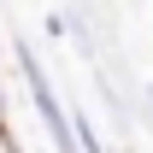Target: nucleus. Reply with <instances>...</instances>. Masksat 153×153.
<instances>
[{
    "label": "nucleus",
    "mask_w": 153,
    "mask_h": 153,
    "mask_svg": "<svg viewBox=\"0 0 153 153\" xmlns=\"http://www.w3.org/2000/svg\"><path fill=\"white\" fill-rule=\"evenodd\" d=\"M0 130H6V124H0Z\"/></svg>",
    "instance_id": "nucleus-3"
},
{
    "label": "nucleus",
    "mask_w": 153,
    "mask_h": 153,
    "mask_svg": "<svg viewBox=\"0 0 153 153\" xmlns=\"http://www.w3.org/2000/svg\"><path fill=\"white\" fill-rule=\"evenodd\" d=\"M147 100H153V82H147Z\"/></svg>",
    "instance_id": "nucleus-2"
},
{
    "label": "nucleus",
    "mask_w": 153,
    "mask_h": 153,
    "mask_svg": "<svg viewBox=\"0 0 153 153\" xmlns=\"http://www.w3.org/2000/svg\"><path fill=\"white\" fill-rule=\"evenodd\" d=\"M18 71H24V82H30V106H36V118H41V130H47V141H53L59 153H82V141H76V118L59 106V94L47 88V76H41V65H36V53L18 41Z\"/></svg>",
    "instance_id": "nucleus-1"
}]
</instances>
